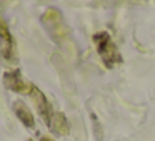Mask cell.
I'll return each instance as SVG.
<instances>
[{
    "instance_id": "obj_1",
    "label": "cell",
    "mask_w": 155,
    "mask_h": 141,
    "mask_svg": "<svg viewBox=\"0 0 155 141\" xmlns=\"http://www.w3.org/2000/svg\"><path fill=\"white\" fill-rule=\"evenodd\" d=\"M95 43H97L98 53H100L102 60L105 61L108 68H112L117 61H120V55H118L117 47L114 45V42L110 40V35L102 32V33L95 35Z\"/></svg>"
},
{
    "instance_id": "obj_3",
    "label": "cell",
    "mask_w": 155,
    "mask_h": 141,
    "mask_svg": "<svg viewBox=\"0 0 155 141\" xmlns=\"http://www.w3.org/2000/svg\"><path fill=\"white\" fill-rule=\"evenodd\" d=\"M15 108H17V114H18V118L24 121V124H27V126H30V128L34 126V118H32L30 111H28L22 103H17V106H15Z\"/></svg>"
},
{
    "instance_id": "obj_2",
    "label": "cell",
    "mask_w": 155,
    "mask_h": 141,
    "mask_svg": "<svg viewBox=\"0 0 155 141\" xmlns=\"http://www.w3.org/2000/svg\"><path fill=\"white\" fill-rule=\"evenodd\" d=\"M35 100H37V103H38V111H40L42 116L45 118V121H48V118H50V106H48L47 100L44 98V95L37 90H35Z\"/></svg>"
}]
</instances>
